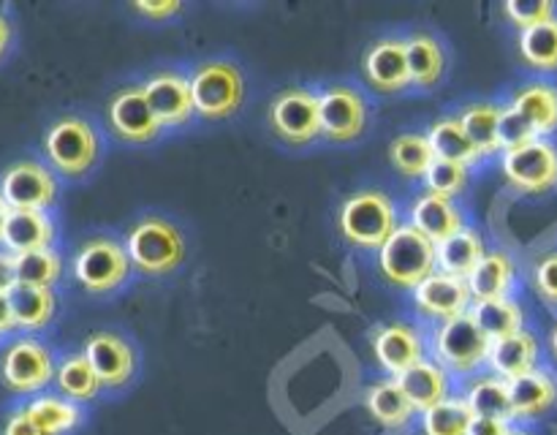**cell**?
<instances>
[{"label": "cell", "mask_w": 557, "mask_h": 435, "mask_svg": "<svg viewBox=\"0 0 557 435\" xmlns=\"http://www.w3.org/2000/svg\"><path fill=\"white\" fill-rule=\"evenodd\" d=\"M487 250L490 248L487 243H484V234L468 223L466 228H460V232L451 234L449 239L435 245V253H438V272L468 281V275L476 270L479 261L487 256Z\"/></svg>", "instance_id": "f1b7e54d"}, {"label": "cell", "mask_w": 557, "mask_h": 435, "mask_svg": "<svg viewBox=\"0 0 557 435\" xmlns=\"http://www.w3.org/2000/svg\"><path fill=\"white\" fill-rule=\"evenodd\" d=\"M424 134H428L430 145H433L435 158H441V161L462 163V166L468 169H476L484 163L482 152H479L476 145L468 139V134L462 130L460 120H457L455 112L441 114L438 120H433V123L428 125Z\"/></svg>", "instance_id": "f546056e"}, {"label": "cell", "mask_w": 557, "mask_h": 435, "mask_svg": "<svg viewBox=\"0 0 557 435\" xmlns=\"http://www.w3.org/2000/svg\"><path fill=\"white\" fill-rule=\"evenodd\" d=\"M183 11L185 5L180 0H150V3L145 0V3L131 5V14L141 16L145 22H172Z\"/></svg>", "instance_id": "ee69618b"}, {"label": "cell", "mask_w": 557, "mask_h": 435, "mask_svg": "<svg viewBox=\"0 0 557 435\" xmlns=\"http://www.w3.org/2000/svg\"><path fill=\"white\" fill-rule=\"evenodd\" d=\"M517 52L522 65L536 76L557 74V16L517 33Z\"/></svg>", "instance_id": "e575fe53"}, {"label": "cell", "mask_w": 557, "mask_h": 435, "mask_svg": "<svg viewBox=\"0 0 557 435\" xmlns=\"http://www.w3.org/2000/svg\"><path fill=\"white\" fill-rule=\"evenodd\" d=\"M107 125L114 139L125 145H150L163 134L150 101H147L141 82L120 87L107 107Z\"/></svg>", "instance_id": "2e32d148"}, {"label": "cell", "mask_w": 557, "mask_h": 435, "mask_svg": "<svg viewBox=\"0 0 557 435\" xmlns=\"http://www.w3.org/2000/svg\"><path fill=\"white\" fill-rule=\"evenodd\" d=\"M500 14L504 20L515 27L517 33L531 30V27L542 25V22L557 16V3L553 0H533V3H504L500 5Z\"/></svg>", "instance_id": "60d3db41"}, {"label": "cell", "mask_w": 557, "mask_h": 435, "mask_svg": "<svg viewBox=\"0 0 557 435\" xmlns=\"http://www.w3.org/2000/svg\"><path fill=\"white\" fill-rule=\"evenodd\" d=\"M341 234L346 243L362 250H381V245L403 226L395 199L384 190H357L341 204Z\"/></svg>", "instance_id": "5b68a950"}, {"label": "cell", "mask_w": 557, "mask_h": 435, "mask_svg": "<svg viewBox=\"0 0 557 435\" xmlns=\"http://www.w3.org/2000/svg\"><path fill=\"white\" fill-rule=\"evenodd\" d=\"M500 172L506 183L522 196H547L557 190V145L553 139H533L520 150L500 152Z\"/></svg>", "instance_id": "8fae6325"}, {"label": "cell", "mask_w": 557, "mask_h": 435, "mask_svg": "<svg viewBox=\"0 0 557 435\" xmlns=\"http://www.w3.org/2000/svg\"><path fill=\"white\" fill-rule=\"evenodd\" d=\"M134 266H131L123 237H114V234H90L82 239L71 259V275L92 297H109L123 288Z\"/></svg>", "instance_id": "277c9868"}, {"label": "cell", "mask_w": 557, "mask_h": 435, "mask_svg": "<svg viewBox=\"0 0 557 435\" xmlns=\"http://www.w3.org/2000/svg\"><path fill=\"white\" fill-rule=\"evenodd\" d=\"M16 259V283L22 286L54 288L63 277V256L54 248L33 250V253L14 256Z\"/></svg>", "instance_id": "f35d334b"}, {"label": "cell", "mask_w": 557, "mask_h": 435, "mask_svg": "<svg viewBox=\"0 0 557 435\" xmlns=\"http://www.w3.org/2000/svg\"><path fill=\"white\" fill-rule=\"evenodd\" d=\"M16 286V259L5 248H0V294H11Z\"/></svg>", "instance_id": "7dc6e473"}, {"label": "cell", "mask_w": 557, "mask_h": 435, "mask_svg": "<svg viewBox=\"0 0 557 435\" xmlns=\"http://www.w3.org/2000/svg\"><path fill=\"white\" fill-rule=\"evenodd\" d=\"M141 90H145L163 130L185 128L196 117L188 71L172 69V65L152 71L141 79Z\"/></svg>", "instance_id": "5bb4252c"}, {"label": "cell", "mask_w": 557, "mask_h": 435, "mask_svg": "<svg viewBox=\"0 0 557 435\" xmlns=\"http://www.w3.org/2000/svg\"><path fill=\"white\" fill-rule=\"evenodd\" d=\"M9 217H11V207L5 204L3 196H0V248H3V234H5V226H9Z\"/></svg>", "instance_id": "f907efd6"}, {"label": "cell", "mask_w": 557, "mask_h": 435, "mask_svg": "<svg viewBox=\"0 0 557 435\" xmlns=\"http://www.w3.org/2000/svg\"><path fill=\"white\" fill-rule=\"evenodd\" d=\"M413 313L419 321L430 326H438L444 321L457 319V315L471 313L473 297L468 291V283L462 277L446 275L435 270L433 275L424 277L411 291Z\"/></svg>", "instance_id": "e0dca14e"}, {"label": "cell", "mask_w": 557, "mask_h": 435, "mask_svg": "<svg viewBox=\"0 0 557 435\" xmlns=\"http://www.w3.org/2000/svg\"><path fill=\"white\" fill-rule=\"evenodd\" d=\"M389 161L400 177L422 183L428 169L433 166L435 152L424 130H406L389 141Z\"/></svg>", "instance_id": "8d00e7d4"}, {"label": "cell", "mask_w": 557, "mask_h": 435, "mask_svg": "<svg viewBox=\"0 0 557 435\" xmlns=\"http://www.w3.org/2000/svg\"><path fill=\"white\" fill-rule=\"evenodd\" d=\"M544 351H547V348L542 346L536 332L528 326V330L504 337V340H495L493 346H490L487 370L493 375H498V378L515 381L520 378V375L531 373V370L542 368Z\"/></svg>", "instance_id": "7402d4cb"}, {"label": "cell", "mask_w": 557, "mask_h": 435, "mask_svg": "<svg viewBox=\"0 0 557 435\" xmlns=\"http://www.w3.org/2000/svg\"><path fill=\"white\" fill-rule=\"evenodd\" d=\"M60 179L47 161L22 158L0 174V196L11 210L49 212L58 201Z\"/></svg>", "instance_id": "7c38bea8"}, {"label": "cell", "mask_w": 557, "mask_h": 435, "mask_svg": "<svg viewBox=\"0 0 557 435\" xmlns=\"http://www.w3.org/2000/svg\"><path fill=\"white\" fill-rule=\"evenodd\" d=\"M547 353H549V359H553L555 368H557V321H555L553 326H549V335H547Z\"/></svg>", "instance_id": "816d5d0a"}, {"label": "cell", "mask_w": 557, "mask_h": 435, "mask_svg": "<svg viewBox=\"0 0 557 435\" xmlns=\"http://www.w3.org/2000/svg\"><path fill=\"white\" fill-rule=\"evenodd\" d=\"M506 103L531 125L539 139H553L557 134V82L549 76L522 82Z\"/></svg>", "instance_id": "44dd1931"}, {"label": "cell", "mask_w": 557, "mask_h": 435, "mask_svg": "<svg viewBox=\"0 0 557 435\" xmlns=\"http://www.w3.org/2000/svg\"><path fill=\"white\" fill-rule=\"evenodd\" d=\"M11 308H14L16 330L22 332H41L52 324L54 313H58V294L54 288H41V286H22L16 283L11 288Z\"/></svg>", "instance_id": "d6a6232c"}, {"label": "cell", "mask_w": 557, "mask_h": 435, "mask_svg": "<svg viewBox=\"0 0 557 435\" xmlns=\"http://www.w3.org/2000/svg\"><path fill=\"white\" fill-rule=\"evenodd\" d=\"M506 435H536L531 427H525V424H511V430Z\"/></svg>", "instance_id": "f5cc1de1"}, {"label": "cell", "mask_w": 557, "mask_h": 435, "mask_svg": "<svg viewBox=\"0 0 557 435\" xmlns=\"http://www.w3.org/2000/svg\"><path fill=\"white\" fill-rule=\"evenodd\" d=\"M509 400L515 424L528 427L531 422L549 417L557 408V370L542 364V368L509 381Z\"/></svg>", "instance_id": "ffe728a7"}, {"label": "cell", "mask_w": 557, "mask_h": 435, "mask_svg": "<svg viewBox=\"0 0 557 435\" xmlns=\"http://www.w3.org/2000/svg\"><path fill=\"white\" fill-rule=\"evenodd\" d=\"M509 419H495V417H476L473 419L468 435H506L511 430Z\"/></svg>", "instance_id": "bcb514c9"}, {"label": "cell", "mask_w": 557, "mask_h": 435, "mask_svg": "<svg viewBox=\"0 0 557 435\" xmlns=\"http://www.w3.org/2000/svg\"><path fill=\"white\" fill-rule=\"evenodd\" d=\"M267 120H270L272 134L288 147L313 145L321 136L319 90L302 85L286 87L272 98Z\"/></svg>", "instance_id": "9c48e42d"}, {"label": "cell", "mask_w": 557, "mask_h": 435, "mask_svg": "<svg viewBox=\"0 0 557 435\" xmlns=\"http://www.w3.org/2000/svg\"><path fill=\"white\" fill-rule=\"evenodd\" d=\"M364 408L389 433H400V430L411 427L413 419L419 417L417 408L411 406V400L403 391L400 381L389 378V375H384V378L373 381L368 386V391H364Z\"/></svg>", "instance_id": "d4e9b609"}, {"label": "cell", "mask_w": 557, "mask_h": 435, "mask_svg": "<svg viewBox=\"0 0 557 435\" xmlns=\"http://www.w3.org/2000/svg\"><path fill=\"white\" fill-rule=\"evenodd\" d=\"M362 74L373 90L395 96L411 85L406 36H384L370 44L362 54Z\"/></svg>", "instance_id": "ac0fdd59"}, {"label": "cell", "mask_w": 557, "mask_h": 435, "mask_svg": "<svg viewBox=\"0 0 557 435\" xmlns=\"http://www.w3.org/2000/svg\"><path fill=\"white\" fill-rule=\"evenodd\" d=\"M403 223L417 228L419 234L430 239V243H444L451 234H457L460 228L468 226V215L462 210L460 201L446 199V196L430 194V190H419L417 196L408 204L406 217Z\"/></svg>", "instance_id": "d6986e66"}, {"label": "cell", "mask_w": 557, "mask_h": 435, "mask_svg": "<svg viewBox=\"0 0 557 435\" xmlns=\"http://www.w3.org/2000/svg\"><path fill=\"white\" fill-rule=\"evenodd\" d=\"M533 139H539L536 134L531 130V125L509 107L504 103L500 109V125H498V141H500V152H509V150H520V147L531 145Z\"/></svg>", "instance_id": "7bdbcfd3"}, {"label": "cell", "mask_w": 557, "mask_h": 435, "mask_svg": "<svg viewBox=\"0 0 557 435\" xmlns=\"http://www.w3.org/2000/svg\"><path fill=\"white\" fill-rule=\"evenodd\" d=\"M22 406L44 435H71L85 422V408L63 397L60 391H41Z\"/></svg>", "instance_id": "4316f807"}, {"label": "cell", "mask_w": 557, "mask_h": 435, "mask_svg": "<svg viewBox=\"0 0 557 435\" xmlns=\"http://www.w3.org/2000/svg\"><path fill=\"white\" fill-rule=\"evenodd\" d=\"M131 266L141 275H172L185 261V237L169 217L147 212L139 215L123 234Z\"/></svg>", "instance_id": "7a4b0ae2"}, {"label": "cell", "mask_w": 557, "mask_h": 435, "mask_svg": "<svg viewBox=\"0 0 557 435\" xmlns=\"http://www.w3.org/2000/svg\"><path fill=\"white\" fill-rule=\"evenodd\" d=\"M11 41H14V25H11L9 16H5L3 11H0V60H3L5 54H9Z\"/></svg>", "instance_id": "681fc988"}, {"label": "cell", "mask_w": 557, "mask_h": 435, "mask_svg": "<svg viewBox=\"0 0 557 435\" xmlns=\"http://www.w3.org/2000/svg\"><path fill=\"white\" fill-rule=\"evenodd\" d=\"M14 332H20V330H16L11 297L9 294H0V335H14Z\"/></svg>", "instance_id": "c3c4849f"}, {"label": "cell", "mask_w": 557, "mask_h": 435, "mask_svg": "<svg viewBox=\"0 0 557 435\" xmlns=\"http://www.w3.org/2000/svg\"><path fill=\"white\" fill-rule=\"evenodd\" d=\"M471 315H473V321L479 324V330L490 337V343L504 340V337L528 330L525 304H522L517 297L490 299V302H473Z\"/></svg>", "instance_id": "836d02e7"}, {"label": "cell", "mask_w": 557, "mask_h": 435, "mask_svg": "<svg viewBox=\"0 0 557 435\" xmlns=\"http://www.w3.org/2000/svg\"><path fill=\"white\" fill-rule=\"evenodd\" d=\"M473 419H476V413L471 411V406L460 395V389L451 397H446L444 402L430 408V411L419 413L424 435H468Z\"/></svg>", "instance_id": "74e56055"}, {"label": "cell", "mask_w": 557, "mask_h": 435, "mask_svg": "<svg viewBox=\"0 0 557 435\" xmlns=\"http://www.w3.org/2000/svg\"><path fill=\"white\" fill-rule=\"evenodd\" d=\"M321 136L335 145L359 139L368 128V98L351 82H330L319 87Z\"/></svg>", "instance_id": "30bf717a"}, {"label": "cell", "mask_w": 557, "mask_h": 435, "mask_svg": "<svg viewBox=\"0 0 557 435\" xmlns=\"http://www.w3.org/2000/svg\"><path fill=\"white\" fill-rule=\"evenodd\" d=\"M373 353L379 368L389 378H397L430 357V332H424L419 321H392L375 330Z\"/></svg>", "instance_id": "9a60e30c"}, {"label": "cell", "mask_w": 557, "mask_h": 435, "mask_svg": "<svg viewBox=\"0 0 557 435\" xmlns=\"http://www.w3.org/2000/svg\"><path fill=\"white\" fill-rule=\"evenodd\" d=\"M54 359L52 348L36 335H20L5 343L0 353V381L9 391L20 397H36L54 384Z\"/></svg>", "instance_id": "8992f818"}, {"label": "cell", "mask_w": 557, "mask_h": 435, "mask_svg": "<svg viewBox=\"0 0 557 435\" xmlns=\"http://www.w3.org/2000/svg\"><path fill=\"white\" fill-rule=\"evenodd\" d=\"M196 117L226 120L245 101L243 71L228 60H201L188 71Z\"/></svg>", "instance_id": "52a82bcc"}, {"label": "cell", "mask_w": 557, "mask_h": 435, "mask_svg": "<svg viewBox=\"0 0 557 435\" xmlns=\"http://www.w3.org/2000/svg\"><path fill=\"white\" fill-rule=\"evenodd\" d=\"M82 353L87 362L96 370L98 381H101L103 391H120L134 381L136 368H139V357L136 348L123 332L117 330H96L85 337Z\"/></svg>", "instance_id": "4fadbf2b"}, {"label": "cell", "mask_w": 557, "mask_h": 435, "mask_svg": "<svg viewBox=\"0 0 557 435\" xmlns=\"http://www.w3.org/2000/svg\"><path fill=\"white\" fill-rule=\"evenodd\" d=\"M468 291L473 302H490V299L517 297V261L509 250H487L476 270L468 275Z\"/></svg>", "instance_id": "603a6c76"}, {"label": "cell", "mask_w": 557, "mask_h": 435, "mask_svg": "<svg viewBox=\"0 0 557 435\" xmlns=\"http://www.w3.org/2000/svg\"><path fill=\"white\" fill-rule=\"evenodd\" d=\"M460 395L466 397L471 411L476 417H495V419H511V400H509V381L498 378L490 370L471 375V378L460 381Z\"/></svg>", "instance_id": "1f68e13d"}, {"label": "cell", "mask_w": 557, "mask_h": 435, "mask_svg": "<svg viewBox=\"0 0 557 435\" xmlns=\"http://www.w3.org/2000/svg\"><path fill=\"white\" fill-rule=\"evenodd\" d=\"M490 346L493 343L471 313L430 326V359H435L457 384L487 370Z\"/></svg>", "instance_id": "3957f363"}, {"label": "cell", "mask_w": 557, "mask_h": 435, "mask_svg": "<svg viewBox=\"0 0 557 435\" xmlns=\"http://www.w3.org/2000/svg\"><path fill=\"white\" fill-rule=\"evenodd\" d=\"M101 130L85 114H63L44 134V158L58 177L82 179L101 161Z\"/></svg>", "instance_id": "6da1fadb"}, {"label": "cell", "mask_w": 557, "mask_h": 435, "mask_svg": "<svg viewBox=\"0 0 557 435\" xmlns=\"http://www.w3.org/2000/svg\"><path fill=\"white\" fill-rule=\"evenodd\" d=\"M54 389L60 391L69 400L79 402H92L103 391L101 381H98L96 370L87 362V357L82 351L65 353L63 359H58V370H54Z\"/></svg>", "instance_id": "d590c367"}, {"label": "cell", "mask_w": 557, "mask_h": 435, "mask_svg": "<svg viewBox=\"0 0 557 435\" xmlns=\"http://www.w3.org/2000/svg\"><path fill=\"white\" fill-rule=\"evenodd\" d=\"M531 283L536 297L557 313V248L547 250V253H542L533 261Z\"/></svg>", "instance_id": "b9f144b4"}, {"label": "cell", "mask_w": 557, "mask_h": 435, "mask_svg": "<svg viewBox=\"0 0 557 435\" xmlns=\"http://www.w3.org/2000/svg\"><path fill=\"white\" fill-rule=\"evenodd\" d=\"M0 435H44V433L38 430V424L33 422L30 413L25 411V406H16L11 408L9 417H5Z\"/></svg>", "instance_id": "f6af8a7d"}, {"label": "cell", "mask_w": 557, "mask_h": 435, "mask_svg": "<svg viewBox=\"0 0 557 435\" xmlns=\"http://www.w3.org/2000/svg\"><path fill=\"white\" fill-rule=\"evenodd\" d=\"M54 239H58V223L49 212L11 210L9 226L3 234V248L11 256L54 248Z\"/></svg>", "instance_id": "484cf974"}, {"label": "cell", "mask_w": 557, "mask_h": 435, "mask_svg": "<svg viewBox=\"0 0 557 435\" xmlns=\"http://www.w3.org/2000/svg\"><path fill=\"white\" fill-rule=\"evenodd\" d=\"M379 270L392 286L413 291L424 277L438 270V253L435 243H430L424 234L403 223L379 250Z\"/></svg>", "instance_id": "ba28073f"}, {"label": "cell", "mask_w": 557, "mask_h": 435, "mask_svg": "<svg viewBox=\"0 0 557 435\" xmlns=\"http://www.w3.org/2000/svg\"><path fill=\"white\" fill-rule=\"evenodd\" d=\"M471 172L473 169L462 166V163H451V161H441L435 158L433 166L428 169L422 179V190H430V194L446 196V199L460 201V196L468 190V183H471Z\"/></svg>", "instance_id": "ab89813d"}, {"label": "cell", "mask_w": 557, "mask_h": 435, "mask_svg": "<svg viewBox=\"0 0 557 435\" xmlns=\"http://www.w3.org/2000/svg\"><path fill=\"white\" fill-rule=\"evenodd\" d=\"M403 391L411 400V406L417 408V413L430 411L433 406L444 402L446 397H451L457 391V381L441 368L435 359H422L419 364H413L411 370H406L403 375H397Z\"/></svg>", "instance_id": "cb8c5ba5"}, {"label": "cell", "mask_w": 557, "mask_h": 435, "mask_svg": "<svg viewBox=\"0 0 557 435\" xmlns=\"http://www.w3.org/2000/svg\"><path fill=\"white\" fill-rule=\"evenodd\" d=\"M408 69H411V85L419 90H433L441 85L446 74V49L438 36L428 30H417L406 36Z\"/></svg>", "instance_id": "83f0119b"}, {"label": "cell", "mask_w": 557, "mask_h": 435, "mask_svg": "<svg viewBox=\"0 0 557 435\" xmlns=\"http://www.w3.org/2000/svg\"><path fill=\"white\" fill-rule=\"evenodd\" d=\"M500 109H504V103L498 101H471L462 103L460 109H455L462 130H466L468 139L476 145V150L482 152L484 161H487V158H500Z\"/></svg>", "instance_id": "4dcf8cb0"}]
</instances>
